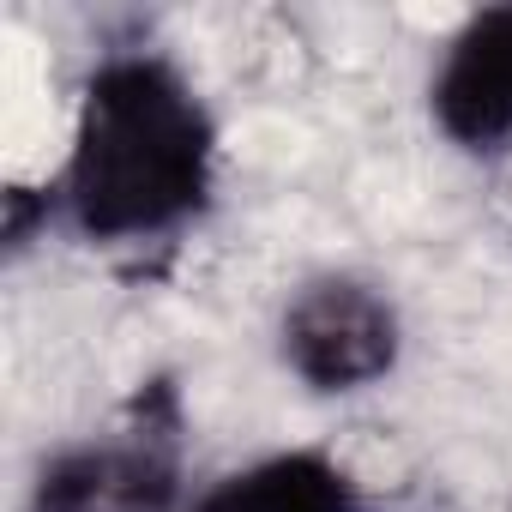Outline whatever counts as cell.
Masks as SVG:
<instances>
[{
	"instance_id": "5b68a950",
	"label": "cell",
	"mask_w": 512,
	"mask_h": 512,
	"mask_svg": "<svg viewBox=\"0 0 512 512\" xmlns=\"http://www.w3.org/2000/svg\"><path fill=\"white\" fill-rule=\"evenodd\" d=\"M187 512H362V482L332 452H272L205 488Z\"/></svg>"
},
{
	"instance_id": "3957f363",
	"label": "cell",
	"mask_w": 512,
	"mask_h": 512,
	"mask_svg": "<svg viewBox=\"0 0 512 512\" xmlns=\"http://www.w3.org/2000/svg\"><path fill=\"white\" fill-rule=\"evenodd\" d=\"M398 308L368 278H314L284 308V362L314 392H362L398 368Z\"/></svg>"
},
{
	"instance_id": "7a4b0ae2",
	"label": "cell",
	"mask_w": 512,
	"mask_h": 512,
	"mask_svg": "<svg viewBox=\"0 0 512 512\" xmlns=\"http://www.w3.org/2000/svg\"><path fill=\"white\" fill-rule=\"evenodd\" d=\"M181 488V398L151 380L109 434L55 452L25 512H169Z\"/></svg>"
},
{
	"instance_id": "6da1fadb",
	"label": "cell",
	"mask_w": 512,
	"mask_h": 512,
	"mask_svg": "<svg viewBox=\"0 0 512 512\" xmlns=\"http://www.w3.org/2000/svg\"><path fill=\"white\" fill-rule=\"evenodd\" d=\"M217 187V127L163 55H109L85 79L61 205L85 241L127 247L187 229Z\"/></svg>"
},
{
	"instance_id": "277c9868",
	"label": "cell",
	"mask_w": 512,
	"mask_h": 512,
	"mask_svg": "<svg viewBox=\"0 0 512 512\" xmlns=\"http://www.w3.org/2000/svg\"><path fill=\"white\" fill-rule=\"evenodd\" d=\"M434 121L464 151H494L512 139V7H482L434 73Z\"/></svg>"
}]
</instances>
